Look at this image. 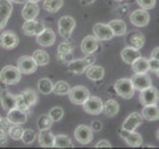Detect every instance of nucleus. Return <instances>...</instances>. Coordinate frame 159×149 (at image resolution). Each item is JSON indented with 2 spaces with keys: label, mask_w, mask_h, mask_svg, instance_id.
Segmentation results:
<instances>
[{
  "label": "nucleus",
  "mask_w": 159,
  "mask_h": 149,
  "mask_svg": "<svg viewBox=\"0 0 159 149\" xmlns=\"http://www.w3.org/2000/svg\"><path fill=\"white\" fill-rule=\"evenodd\" d=\"M21 79V73L17 69V66L7 65L0 70V81L6 84H16Z\"/></svg>",
  "instance_id": "obj_1"
},
{
  "label": "nucleus",
  "mask_w": 159,
  "mask_h": 149,
  "mask_svg": "<svg viewBox=\"0 0 159 149\" xmlns=\"http://www.w3.org/2000/svg\"><path fill=\"white\" fill-rule=\"evenodd\" d=\"M94 62H96V57L93 54H89L85 58L70 61L68 65V70L72 74H82V73H85V70L90 65H94Z\"/></svg>",
  "instance_id": "obj_2"
},
{
  "label": "nucleus",
  "mask_w": 159,
  "mask_h": 149,
  "mask_svg": "<svg viewBox=\"0 0 159 149\" xmlns=\"http://www.w3.org/2000/svg\"><path fill=\"white\" fill-rule=\"evenodd\" d=\"M114 90H116L117 95H119L123 99H131L134 96V91L135 88L133 86V82L130 78H122L114 83Z\"/></svg>",
  "instance_id": "obj_3"
},
{
  "label": "nucleus",
  "mask_w": 159,
  "mask_h": 149,
  "mask_svg": "<svg viewBox=\"0 0 159 149\" xmlns=\"http://www.w3.org/2000/svg\"><path fill=\"white\" fill-rule=\"evenodd\" d=\"M76 28V20L72 16H62L58 20V34L62 38H69Z\"/></svg>",
  "instance_id": "obj_4"
},
{
  "label": "nucleus",
  "mask_w": 159,
  "mask_h": 149,
  "mask_svg": "<svg viewBox=\"0 0 159 149\" xmlns=\"http://www.w3.org/2000/svg\"><path fill=\"white\" fill-rule=\"evenodd\" d=\"M82 107H84V111L89 113V115H98V113L102 112L103 103L101 100V98L89 95L86 100L82 103Z\"/></svg>",
  "instance_id": "obj_5"
},
{
  "label": "nucleus",
  "mask_w": 159,
  "mask_h": 149,
  "mask_svg": "<svg viewBox=\"0 0 159 149\" xmlns=\"http://www.w3.org/2000/svg\"><path fill=\"white\" fill-rule=\"evenodd\" d=\"M159 100V91L157 87H154L152 84L150 87L142 90L139 94V102L142 103V106H150V104H157Z\"/></svg>",
  "instance_id": "obj_6"
},
{
  "label": "nucleus",
  "mask_w": 159,
  "mask_h": 149,
  "mask_svg": "<svg viewBox=\"0 0 159 149\" xmlns=\"http://www.w3.org/2000/svg\"><path fill=\"white\" fill-rule=\"evenodd\" d=\"M69 100H70L73 104H82L84 102L88 99V96L90 95L89 90L85 86H76L69 90Z\"/></svg>",
  "instance_id": "obj_7"
},
{
  "label": "nucleus",
  "mask_w": 159,
  "mask_h": 149,
  "mask_svg": "<svg viewBox=\"0 0 159 149\" xmlns=\"http://www.w3.org/2000/svg\"><path fill=\"white\" fill-rule=\"evenodd\" d=\"M74 138L77 140V143L82 144V145L92 143V140H93V131H92V128L88 127V126H84V124L78 126L76 128V131H74Z\"/></svg>",
  "instance_id": "obj_8"
},
{
  "label": "nucleus",
  "mask_w": 159,
  "mask_h": 149,
  "mask_svg": "<svg viewBox=\"0 0 159 149\" xmlns=\"http://www.w3.org/2000/svg\"><path fill=\"white\" fill-rule=\"evenodd\" d=\"M130 21L133 25H135L138 28L146 27L148 21H150V15L146 9H137V11H133L130 13Z\"/></svg>",
  "instance_id": "obj_9"
},
{
  "label": "nucleus",
  "mask_w": 159,
  "mask_h": 149,
  "mask_svg": "<svg viewBox=\"0 0 159 149\" xmlns=\"http://www.w3.org/2000/svg\"><path fill=\"white\" fill-rule=\"evenodd\" d=\"M17 69L21 74H32L36 71L37 63L34 62V59L29 56H21L17 59Z\"/></svg>",
  "instance_id": "obj_10"
},
{
  "label": "nucleus",
  "mask_w": 159,
  "mask_h": 149,
  "mask_svg": "<svg viewBox=\"0 0 159 149\" xmlns=\"http://www.w3.org/2000/svg\"><path fill=\"white\" fill-rule=\"evenodd\" d=\"M93 32L99 41H109L114 37V33L111 31V28L109 27V24H102V23H97L93 27Z\"/></svg>",
  "instance_id": "obj_11"
},
{
  "label": "nucleus",
  "mask_w": 159,
  "mask_h": 149,
  "mask_svg": "<svg viewBox=\"0 0 159 149\" xmlns=\"http://www.w3.org/2000/svg\"><path fill=\"white\" fill-rule=\"evenodd\" d=\"M54 41H56V33H54L51 28H44V31L36 36V42L40 46H52Z\"/></svg>",
  "instance_id": "obj_12"
},
{
  "label": "nucleus",
  "mask_w": 159,
  "mask_h": 149,
  "mask_svg": "<svg viewBox=\"0 0 159 149\" xmlns=\"http://www.w3.org/2000/svg\"><path fill=\"white\" fill-rule=\"evenodd\" d=\"M11 15H12V2L0 0V31L6 28Z\"/></svg>",
  "instance_id": "obj_13"
},
{
  "label": "nucleus",
  "mask_w": 159,
  "mask_h": 149,
  "mask_svg": "<svg viewBox=\"0 0 159 149\" xmlns=\"http://www.w3.org/2000/svg\"><path fill=\"white\" fill-rule=\"evenodd\" d=\"M19 45V37L13 32L4 31L0 33V46L4 49H13Z\"/></svg>",
  "instance_id": "obj_14"
},
{
  "label": "nucleus",
  "mask_w": 159,
  "mask_h": 149,
  "mask_svg": "<svg viewBox=\"0 0 159 149\" xmlns=\"http://www.w3.org/2000/svg\"><path fill=\"white\" fill-rule=\"evenodd\" d=\"M131 79V82H133V86L135 90L138 91H142V90H145V88L147 87H150L151 86V78L148 74L146 73H142V74H134V75L130 78Z\"/></svg>",
  "instance_id": "obj_15"
},
{
  "label": "nucleus",
  "mask_w": 159,
  "mask_h": 149,
  "mask_svg": "<svg viewBox=\"0 0 159 149\" xmlns=\"http://www.w3.org/2000/svg\"><path fill=\"white\" fill-rule=\"evenodd\" d=\"M44 23L43 21H36V20H27L23 24V32L27 36H37L44 31Z\"/></svg>",
  "instance_id": "obj_16"
},
{
  "label": "nucleus",
  "mask_w": 159,
  "mask_h": 149,
  "mask_svg": "<svg viewBox=\"0 0 159 149\" xmlns=\"http://www.w3.org/2000/svg\"><path fill=\"white\" fill-rule=\"evenodd\" d=\"M98 48H99V40L96 36H86L81 42V50L86 56L96 53Z\"/></svg>",
  "instance_id": "obj_17"
},
{
  "label": "nucleus",
  "mask_w": 159,
  "mask_h": 149,
  "mask_svg": "<svg viewBox=\"0 0 159 149\" xmlns=\"http://www.w3.org/2000/svg\"><path fill=\"white\" fill-rule=\"evenodd\" d=\"M143 123V117L139 112H131L130 115L126 117V120L123 121L122 130L126 131H135L137 128Z\"/></svg>",
  "instance_id": "obj_18"
},
{
  "label": "nucleus",
  "mask_w": 159,
  "mask_h": 149,
  "mask_svg": "<svg viewBox=\"0 0 159 149\" xmlns=\"http://www.w3.org/2000/svg\"><path fill=\"white\" fill-rule=\"evenodd\" d=\"M121 137L123 138V140L126 141L127 145L130 147H141L142 145V136L139 135V133H137L135 131H126V130H121Z\"/></svg>",
  "instance_id": "obj_19"
},
{
  "label": "nucleus",
  "mask_w": 159,
  "mask_h": 149,
  "mask_svg": "<svg viewBox=\"0 0 159 149\" xmlns=\"http://www.w3.org/2000/svg\"><path fill=\"white\" fill-rule=\"evenodd\" d=\"M39 12H40V8L37 6V3L25 2L24 3L23 9H21V16L25 21L27 20H34L39 16Z\"/></svg>",
  "instance_id": "obj_20"
},
{
  "label": "nucleus",
  "mask_w": 159,
  "mask_h": 149,
  "mask_svg": "<svg viewBox=\"0 0 159 149\" xmlns=\"http://www.w3.org/2000/svg\"><path fill=\"white\" fill-rule=\"evenodd\" d=\"M0 103L4 111H9L12 108H16V96L7 90H3L0 92Z\"/></svg>",
  "instance_id": "obj_21"
},
{
  "label": "nucleus",
  "mask_w": 159,
  "mask_h": 149,
  "mask_svg": "<svg viewBox=\"0 0 159 149\" xmlns=\"http://www.w3.org/2000/svg\"><path fill=\"white\" fill-rule=\"evenodd\" d=\"M7 119L11 124H24V123H27L28 113L19 110V108H12V110L8 111Z\"/></svg>",
  "instance_id": "obj_22"
},
{
  "label": "nucleus",
  "mask_w": 159,
  "mask_h": 149,
  "mask_svg": "<svg viewBox=\"0 0 159 149\" xmlns=\"http://www.w3.org/2000/svg\"><path fill=\"white\" fill-rule=\"evenodd\" d=\"M142 117L145 120L148 121H154V120H158L159 119V107L157 104H150V106H143V110H142Z\"/></svg>",
  "instance_id": "obj_23"
},
{
  "label": "nucleus",
  "mask_w": 159,
  "mask_h": 149,
  "mask_svg": "<svg viewBox=\"0 0 159 149\" xmlns=\"http://www.w3.org/2000/svg\"><path fill=\"white\" fill-rule=\"evenodd\" d=\"M127 44L129 46H131L134 49H142L145 45V36L141 32H131L127 37Z\"/></svg>",
  "instance_id": "obj_24"
},
{
  "label": "nucleus",
  "mask_w": 159,
  "mask_h": 149,
  "mask_svg": "<svg viewBox=\"0 0 159 149\" xmlns=\"http://www.w3.org/2000/svg\"><path fill=\"white\" fill-rule=\"evenodd\" d=\"M39 144L44 148H52L54 147V135L49 130L40 131L39 133Z\"/></svg>",
  "instance_id": "obj_25"
},
{
  "label": "nucleus",
  "mask_w": 159,
  "mask_h": 149,
  "mask_svg": "<svg viewBox=\"0 0 159 149\" xmlns=\"http://www.w3.org/2000/svg\"><path fill=\"white\" fill-rule=\"evenodd\" d=\"M138 57H141V53H139L138 49H134L131 46H127L125 49H122L121 52V58L123 62L129 63V65H131V63L135 61Z\"/></svg>",
  "instance_id": "obj_26"
},
{
  "label": "nucleus",
  "mask_w": 159,
  "mask_h": 149,
  "mask_svg": "<svg viewBox=\"0 0 159 149\" xmlns=\"http://www.w3.org/2000/svg\"><path fill=\"white\" fill-rule=\"evenodd\" d=\"M86 77L90 79V81H101L105 75V69L102 66H96V65H90L86 70Z\"/></svg>",
  "instance_id": "obj_27"
},
{
  "label": "nucleus",
  "mask_w": 159,
  "mask_h": 149,
  "mask_svg": "<svg viewBox=\"0 0 159 149\" xmlns=\"http://www.w3.org/2000/svg\"><path fill=\"white\" fill-rule=\"evenodd\" d=\"M119 111V104L117 100H114V99H109L103 103V107H102V112L105 113L106 116H116Z\"/></svg>",
  "instance_id": "obj_28"
},
{
  "label": "nucleus",
  "mask_w": 159,
  "mask_h": 149,
  "mask_svg": "<svg viewBox=\"0 0 159 149\" xmlns=\"http://www.w3.org/2000/svg\"><path fill=\"white\" fill-rule=\"evenodd\" d=\"M131 67L135 74L147 73L148 71V59H146L145 57H138L135 61L131 63Z\"/></svg>",
  "instance_id": "obj_29"
},
{
  "label": "nucleus",
  "mask_w": 159,
  "mask_h": 149,
  "mask_svg": "<svg viewBox=\"0 0 159 149\" xmlns=\"http://www.w3.org/2000/svg\"><path fill=\"white\" fill-rule=\"evenodd\" d=\"M109 27L111 28L114 36H123V34H126L127 31V27L123 20H111L109 23Z\"/></svg>",
  "instance_id": "obj_30"
},
{
  "label": "nucleus",
  "mask_w": 159,
  "mask_h": 149,
  "mask_svg": "<svg viewBox=\"0 0 159 149\" xmlns=\"http://www.w3.org/2000/svg\"><path fill=\"white\" fill-rule=\"evenodd\" d=\"M64 6V0H44L43 7L49 13H56Z\"/></svg>",
  "instance_id": "obj_31"
},
{
  "label": "nucleus",
  "mask_w": 159,
  "mask_h": 149,
  "mask_svg": "<svg viewBox=\"0 0 159 149\" xmlns=\"http://www.w3.org/2000/svg\"><path fill=\"white\" fill-rule=\"evenodd\" d=\"M32 58L34 59V62L37 63V66H45L49 62V54L45 50H41V49L34 50L32 54Z\"/></svg>",
  "instance_id": "obj_32"
},
{
  "label": "nucleus",
  "mask_w": 159,
  "mask_h": 149,
  "mask_svg": "<svg viewBox=\"0 0 159 149\" xmlns=\"http://www.w3.org/2000/svg\"><path fill=\"white\" fill-rule=\"evenodd\" d=\"M53 120L52 117L49 116V113H44L37 119V128L40 131H44V130H51V127L53 126Z\"/></svg>",
  "instance_id": "obj_33"
},
{
  "label": "nucleus",
  "mask_w": 159,
  "mask_h": 149,
  "mask_svg": "<svg viewBox=\"0 0 159 149\" xmlns=\"http://www.w3.org/2000/svg\"><path fill=\"white\" fill-rule=\"evenodd\" d=\"M21 94V96L23 99L25 100V103L28 104L29 107H32L34 106V104L37 103V94L34 90H32V88H27V90H24L23 92H20Z\"/></svg>",
  "instance_id": "obj_34"
},
{
  "label": "nucleus",
  "mask_w": 159,
  "mask_h": 149,
  "mask_svg": "<svg viewBox=\"0 0 159 149\" xmlns=\"http://www.w3.org/2000/svg\"><path fill=\"white\" fill-rule=\"evenodd\" d=\"M37 88L41 94H45V95H48V94L53 92V83L51 79L48 78H41L39 81V84H37Z\"/></svg>",
  "instance_id": "obj_35"
},
{
  "label": "nucleus",
  "mask_w": 159,
  "mask_h": 149,
  "mask_svg": "<svg viewBox=\"0 0 159 149\" xmlns=\"http://www.w3.org/2000/svg\"><path fill=\"white\" fill-rule=\"evenodd\" d=\"M69 90H70V86L66 81H58L53 84V92L56 95H68Z\"/></svg>",
  "instance_id": "obj_36"
},
{
  "label": "nucleus",
  "mask_w": 159,
  "mask_h": 149,
  "mask_svg": "<svg viewBox=\"0 0 159 149\" xmlns=\"http://www.w3.org/2000/svg\"><path fill=\"white\" fill-rule=\"evenodd\" d=\"M72 138L66 135H57L54 136V147L57 148H69L72 147Z\"/></svg>",
  "instance_id": "obj_37"
},
{
  "label": "nucleus",
  "mask_w": 159,
  "mask_h": 149,
  "mask_svg": "<svg viewBox=\"0 0 159 149\" xmlns=\"http://www.w3.org/2000/svg\"><path fill=\"white\" fill-rule=\"evenodd\" d=\"M23 127H21V124H12V127H11V130H9L8 132V135L11 136L12 140H21V136H23Z\"/></svg>",
  "instance_id": "obj_38"
},
{
  "label": "nucleus",
  "mask_w": 159,
  "mask_h": 149,
  "mask_svg": "<svg viewBox=\"0 0 159 149\" xmlns=\"http://www.w3.org/2000/svg\"><path fill=\"white\" fill-rule=\"evenodd\" d=\"M21 140H23L24 144L29 145V144H32L34 140H36V132H34L33 130H24Z\"/></svg>",
  "instance_id": "obj_39"
},
{
  "label": "nucleus",
  "mask_w": 159,
  "mask_h": 149,
  "mask_svg": "<svg viewBox=\"0 0 159 149\" xmlns=\"http://www.w3.org/2000/svg\"><path fill=\"white\" fill-rule=\"evenodd\" d=\"M49 116L52 117V120L53 121H60L62 119L64 116V110H62V107H53L51 108V111H49Z\"/></svg>",
  "instance_id": "obj_40"
},
{
  "label": "nucleus",
  "mask_w": 159,
  "mask_h": 149,
  "mask_svg": "<svg viewBox=\"0 0 159 149\" xmlns=\"http://www.w3.org/2000/svg\"><path fill=\"white\" fill-rule=\"evenodd\" d=\"M16 108H19V110H21V111H24V112H27V113H29V107L28 104L25 103V100L23 99V96H21V94H19V95H16Z\"/></svg>",
  "instance_id": "obj_41"
},
{
  "label": "nucleus",
  "mask_w": 159,
  "mask_h": 149,
  "mask_svg": "<svg viewBox=\"0 0 159 149\" xmlns=\"http://www.w3.org/2000/svg\"><path fill=\"white\" fill-rule=\"evenodd\" d=\"M11 127H12V124L9 123L8 119H0V135H8V132L9 130H11Z\"/></svg>",
  "instance_id": "obj_42"
},
{
  "label": "nucleus",
  "mask_w": 159,
  "mask_h": 149,
  "mask_svg": "<svg viewBox=\"0 0 159 149\" xmlns=\"http://www.w3.org/2000/svg\"><path fill=\"white\" fill-rule=\"evenodd\" d=\"M73 50H74V45H73V42H69V41L61 42L57 48L58 53H69V52H73Z\"/></svg>",
  "instance_id": "obj_43"
},
{
  "label": "nucleus",
  "mask_w": 159,
  "mask_h": 149,
  "mask_svg": "<svg viewBox=\"0 0 159 149\" xmlns=\"http://www.w3.org/2000/svg\"><path fill=\"white\" fill-rule=\"evenodd\" d=\"M57 59L61 63H69L70 61H73V59H74L73 52H69V53H57Z\"/></svg>",
  "instance_id": "obj_44"
},
{
  "label": "nucleus",
  "mask_w": 159,
  "mask_h": 149,
  "mask_svg": "<svg viewBox=\"0 0 159 149\" xmlns=\"http://www.w3.org/2000/svg\"><path fill=\"white\" fill-rule=\"evenodd\" d=\"M137 3L142 9H152L157 4V0H137Z\"/></svg>",
  "instance_id": "obj_45"
},
{
  "label": "nucleus",
  "mask_w": 159,
  "mask_h": 149,
  "mask_svg": "<svg viewBox=\"0 0 159 149\" xmlns=\"http://www.w3.org/2000/svg\"><path fill=\"white\" fill-rule=\"evenodd\" d=\"M159 67V61L155 58H150L148 59V70L151 71H157V69Z\"/></svg>",
  "instance_id": "obj_46"
},
{
  "label": "nucleus",
  "mask_w": 159,
  "mask_h": 149,
  "mask_svg": "<svg viewBox=\"0 0 159 149\" xmlns=\"http://www.w3.org/2000/svg\"><path fill=\"white\" fill-rule=\"evenodd\" d=\"M90 128H92L93 132H101V130H102V123L99 121V120H94V121L92 123Z\"/></svg>",
  "instance_id": "obj_47"
},
{
  "label": "nucleus",
  "mask_w": 159,
  "mask_h": 149,
  "mask_svg": "<svg viewBox=\"0 0 159 149\" xmlns=\"http://www.w3.org/2000/svg\"><path fill=\"white\" fill-rule=\"evenodd\" d=\"M97 148H110L111 147V144L109 143L107 140H101V141H98L97 143Z\"/></svg>",
  "instance_id": "obj_48"
},
{
  "label": "nucleus",
  "mask_w": 159,
  "mask_h": 149,
  "mask_svg": "<svg viewBox=\"0 0 159 149\" xmlns=\"http://www.w3.org/2000/svg\"><path fill=\"white\" fill-rule=\"evenodd\" d=\"M7 143H8L7 136H6V135H0V147L7 145Z\"/></svg>",
  "instance_id": "obj_49"
},
{
  "label": "nucleus",
  "mask_w": 159,
  "mask_h": 149,
  "mask_svg": "<svg viewBox=\"0 0 159 149\" xmlns=\"http://www.w3.org/2000/svg\"><path fill=\"white\" fill-rule=\"evenodd\" d=\"M151 58H155V59H158V61H159V46L155 48V49H154V50L151 52Z\"/></svg>",
  "instance_id": "obj_50"
},
{
  "label": "nucleus",
  "mask_w": 159,
  "mask_h": 149,
  "mask_svg": "<svg viewBox=\"0 0 159 149\" xmlns=\"http://www.w3.org/2000/svg\"><path fill=\"white\" fill-rule=\"evenodd\" d=\"M9 2H12V3H16V4H24L27 2V0H9Z\"/></svg>",
  "instance_id": "obj_51"
},
{
  "label": "nucleus",
  "mask_w": 159,
  "mask_h": 149,
  "mask_svg": "<svg viewBox=\"0 0 159 149\" xmlns=\"http://www.w3.org/2000/svg\"><path fill=\"white\" fill-rule=\"evenodd\" d=\"M96 0H81V3L82 4H93Z\"/></svg>",
  "instance_id": "obj_52"
},
{
  "label": "nucleus",
  "mask_w": 159,
  "mask_h": 149,
  "mask_svg": "<svg viewBox=\"0 0 159 149\" xmlns=\"http://www.w3.org/2000/svg\"><path fill=\"white\" fill-rule=\"evenodd\" d=\"M27 2H33V3H39L40 0H27Z\"/></svg>",
  "instance_id": "obj_53"
},
{
  "label": "nucleus",
  "mask_w": 159,
  "mask_h": 149,
  "mask_svg": "<svg viewBox=\"0 0 159 149\" xmlns=\"http://www.w3.org/2000/svg\"><path fill=\"white\" fill-rule=\"evenodd\" d=\"M155 73H157V75H158V78H159V67L157 69V71H155Z\"/></svg>",
  "instance_id": "obj_54"
},
{
  "label": "nucleus",
  "mask_w": 159,
  "mask_h": 149,
  "mask_svg": "<svg viewBox=\"0 0 159 149\" xmlns=\"http://www.w3.org/2000/svg\"><path fill=\"white\" fill-rule=\"evenodd\" d=\"M157 137H158V140H159V130L157 131Z\"/></svg>",
  "instance_id": "obj_55"
},
{
  "label": "nucleus",
  "mask_w": 159,
  "mask_h": 149,
  "mask_svg": "<svg viewBox=\"0 0 159 149\" xmlns=\"http://www.w3.org/2000/svg\"><path fill=\"white\" fill-rule=\"evenodd\" d=\"M122 2H131V0H122Z\"/></svg>",
  "instance_id": "obj_56"
},
{
  "label": "nucleus",
  "mask_w": 159,
  "mask_h": 149,
  "mask_svg": "<svg viewBox=\"0 0 159 149\" xmlns=\"http://www.w3.org/2000/svg\"><path fill=\"white\" fill-rule=\"evenodd\" d=\"M114 2H122V0H114Z\"/></svg>",
  "instance_id": "obj_57"
},
{
  "label": "nucleus",
  "mask_w": 159,
  "mask_h": 149,
  "mask_svg": "<svg viewBox=\"0 0 159 149\" xmlns=\"http://www.w3.org/2000/svg\"><path fill=\"white\" fill-rule=\"evenodd\" d=\"M0 119H2V115H0Z\"/></svg>",
  "instance_id": "obj_58"
}]
</instances>
